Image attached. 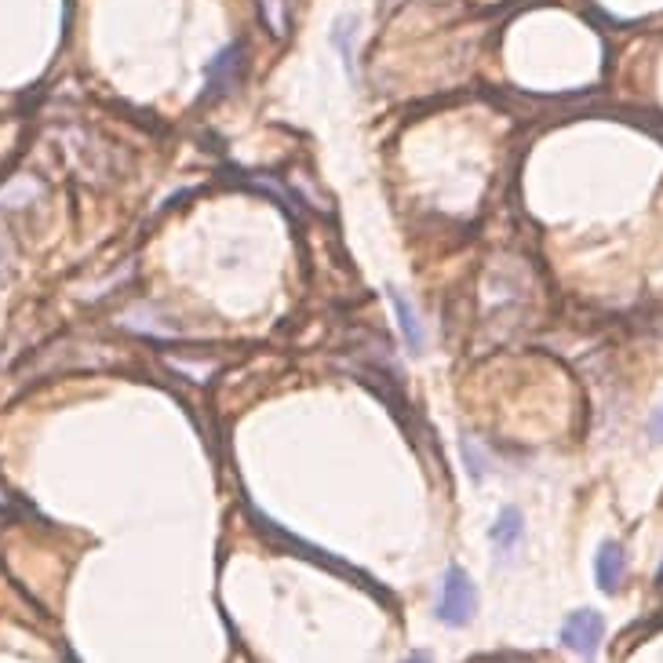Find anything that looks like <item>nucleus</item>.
Segmentation results:
<instances>
[{
    "mask_svg": "<svg viewBox=\"0 0 663 663\" xmlns=\"http://www.w3.org/2000/svg\"><path fill=\"white\" fill-rule=\"evenodd\" d=\"M474 609H478V591H474L470 577L463 569H448L442 580V598H437V620L448 623V628H463L470 623Z\"/></svg>",
    "mask_w": 663,
    "mask_h": 663,
    "instance_id": "nucleus-1",
    "label": "nucleus"
},
{
    "mask_svg": "<svg viewBox=\"0 0 663 663\" xmlns=\"http://www.w3.org/2000/svg\"><path fill=\"white\" fill-rule=\"evenodd\" d=\"M602 638H605V620L598 617L594 609H577L566 623H561V645L572 649V653L583 660H594Z\"/></svg>",
    "mask_w": 663,
    "mask_h": 663,
    "instance_id": "nucleus-2",
    "label": "nucleus"
},
{
    "mask_svg": "<svg viewBox=\"0 0 663 663\" xmlns=\"http://www.w3.org/2000/svg\"><path fill=\"white\" fill-rule=\"evenodd\" d=\"M628 577V555H623L620 543H602L594 558V580L605 594H617Z\"/></svg>",
    "mask_w": 663,
    "mask_h": 663,
    "instance_id": "nucleus-3",
    "label": "nucleus"
},
{
    "mask_svg": "<svg viewBox=\"0 0 663 663\" xmlns=\"http://www.w3.org/2000/svg\"><path fill=\"white\" fill-rule=\"evenodd\" d=\"M521 532H525V521H521V515L515 507H504L499 510V518H496V525H493V547H496V555L499 558H510L518 550V543H521Z\"/></svg>",
    "mask_w": 663,
    "mask_h": 663,
    "instance_id": "nucleus-4",
    "label": "nucleus"
},
{
    "mask_svg": "<svg viewBox=\"0 0 663 663\" xmlns=\"http://www.w3.org/2000/svg\"><path fill=\"white\" fill-rule=\"evenodd\" d=\"M391 299H394V314H397V321H402V332H405L408 350H412V354H419V350L427 346V335H423V321H419V314H416V310H412L408 296H405L402 289H391Z\"/></svg>",
    "mask_w": 663,
    "mask_h": 663,
    "instance_id": "nucleus-5",
    "label": "nucleus"
},
{
    "mask_svg": "<svg viewBox=\"0 0 663 663\" xmlns=\"http://www.w3.org/2000/svg\"><path fill=\"white\" fill-rule=\"evenodd\" d=\"M237 48H227V52H222L216 62H211V70H208V77H211V87H216V92H222V87H227L230 81H234V66H237Z\"/></svg>",
    "mask_w": 663,
    "mask_h": 663,
    "instance_id": "nucleus-6",
    "label": "nucleus"
},
{
    "mask_svg": "<svg viewBox=\"0 0 663 663\" xmlns=\"http://www.w3.org/2000/svg\"><path fill=\"white\" fill-rule=\"evenodd\" d=\"M463 456H467V467H470V474H474V481H481L485 470H489V463H485V456H481V453L474 456V445H470V442H463Z\"/></svg>",
    "mask_w": 663,
    "mask_h": 663,
    "instance_id": "nucleus-7",
    "label": "nucleus"
},
{
    "mask_svg": "<svg viewBox=\"0 0 663 663\" xmlns=\"http://www.w3.org/2000/svg\"><path fill=\"white\" fill-rule=\"evenodd\" d=\"M649 437H653V442H663V408L653 416V423H649Z\"/></svg>",
    "mask_w": 663,
    "mask_h": 663,
    "instance_id": "nucleus-8",
    "label": "nucleus"
},
{
    "mask_svg": "<svg viewBox=\"0 0 663 663\" xmlns=\"http://www.w3.org/2000/svg\"><path fill=\"white\" fill-rule=\"evenodd\" d=\"M408 663H431V656H427V653H416Z\"/></svg>",
    "mask_w": 663,
    "mask_h": 663,
    "instance_id": "nucleus-9",
    "label": "nucleus"
}]
</instances>
